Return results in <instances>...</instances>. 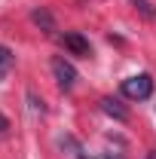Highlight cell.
Wrapping results in <instances>:
<instances>
[{
  "label": "cell",
  "instance_id": "cell-1",
  "mask_svg": "<svg viewBox=\"0 0 156 159\" xmlns=\"http://www.w3.org/2000/svg\"><path fill=\"white\" fill-rule=\"evenodd\" d=\"M122 95L129 101H144L153 95V77L150 74H138V77L122 80Z\"/></svg>",
  "mask_w": 156,
  "mask_h": 159
},
{
  "label": "cell",
  "instance_id": "cell-2",
  "mask_svg": "<svg viewBox=\"0 0 156 159\" xmlns=\"http://www.w3.org/2000/svg\"><path fill=\"white\" fill-rule=\"evenodd\" d=\"M52 74H55V83H58V89H74V83H77V70H74V64L71 61H64L58 55V58H52Z\"/></svg>",
  "mask_w": 156,
  "mask_h": 159
},
{
  "label": "cell",
  "instance_id": "cell-3",
  "mask_svg": "<svg viewBox=\"0 0 156 159\" xmlns=\"http://www.w3.org/2000/svg\"><path fill=\"white\" fill-rule=\"evenodd\" d=\"M61 43H64V49H67V52H74V55H80V58H89V55H92L89 40L83 37V34H77V31H67V34L61 37Z\"/></svg>",
  "mask_w": 156,
  "mask_h": 159
},
{
  "label": "cell",
  "instance_id": "cell-4",
  "mask_svg": "<svg viewBox=\"0 0 156 159\" xmlns=\"http://www.w3.org/2000/svg\"><path fill=\"white\" fill-rule=\"evenodd\" d=\"M101 110H104L107 116H113L117 122H126V119H129V110H126L119 101H113V98H101Z\"/></svg>",
  "mask_w": 156,
  "mask_h": 159
},
{
  "label": "cell",
  "instance_id": "cell-5",
  "mask_svg": "<svg viewBox=\"0 0 156 159\" xmlns=\"http://www.w3.org/2000/svg\"><path fill=\"white\" fill-rule=\"evenodd\" d=\"M31 19H34V25H40L46 34H52V31H55V25H52V16H49L46 9H34V12H31Z\"/></svg>",
  "mask_w": 156,
  "mask_h": 159
},
{
  "label": "cell",
  "instance_id": "cell-6",
  "mask_svg": "<svg viewBox=\"0 0 156 159\" xmlns=\"http://www.w3.org/2000/svg\"><path fill=\"white\" fill-rule=\"evenodd\" d=\"M129 3L135 6V9L144 16V19H156V6L150 3V0H129Z\"/></svg>",
  "mask_w": 156,
  "mask_h": 159
},
{
  "label": "cell",
  "instance_id": "cell-7",
  "mask_svg": "<svg viewBox=\"0 0 156 159\" xmlns=\"http://www.w3.org/2000/svg\"><path fill=\"white\" fill-rule=\"evenodd\" d=\"M9 52H6V49H3V46H0V80H3V74H6V67H9Z\"/></svg>",
  "mask_w": 156,
  "mask_h": 159
},
{
  "label": "cell",
  "instance_id": "cell-8",
  "mask_svg": "<svg viewBox=\"0 0 156 159\" xmlns=\"http://www.w3.org/2000/svg\"><path fill=\"white\" fill-rule=\"evenodd\" d=\"M6 129H9V119L0 113V135H6Z\"/></svg>",
  "mask_w": 156,
  "mask_h": 159
},
{
  "label": "cell",
  "instance_id": "cell-9",
  "mask_svg": "<svg viewBox=\"0 0 156 159\" xmlns=\"http://www.w3.org/2000/svg\"><path fill=\"white\" fill-rule=\"evenodd\" d=\"M101 159H122V156H119V153H104Z\"/></svg>",
  "mask_w": 156,
  "mask_h": 159
},
{
  "label": "cell",
  "instance_id": "cell-10",
  "mask_svg": "<svg viewBox=\"0 0 156 159\" xmlns=\"http://www.w3.org/2000/svg\"><path fill=\"white\" fill-rule=\"evenodd\" d=\"M147 159H156V150H150V153H147Z\"/></svg>",
  "mask_w": 156,
  "mask_h": 159
}]
</instances>
